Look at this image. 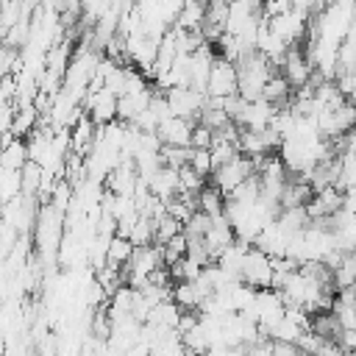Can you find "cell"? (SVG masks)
<instances>
[{
	"mask_svg": "<svg viewBox=\"0 0 356 356\" xmlns=\"http://www.w3.org/2000/svg\"><path fill=\"white\" fill-rule=\"evenodd\" d=\"M270 278H273V267L270 259L256 250L253 245L248 248L245 259H242V270H239V281L248 284L250 289H270Z\"/></svg>",
	"mask_w": 356,
	"mask_h": 356,
	"instance_id": "3957f363",
	"label": "cell"
},
{
	"mask_svg": "<svg viewBox=\"0 0 356 356\" xmlns=\"http://www.w3.org/2000/svg\"><path fill=\"white\" fill-rule=\"evenodd\" d=\"M19 72V50L0 42V78H14Z\"/></svg>",
	"mask_w": 356,
	"mask_h": 356,
	"instance_id": "e0dca14e",
	"label": "cell"
},
{
	"mask_svg": "<svg viewBox=\"0 0 356 356\" xmlns=\"http://www.w3.org/2000/svg\"><path fill=\"white\" fill-rule=\"evenodd\" d=\"M147 192L159 200H172L178 195V170H170V167H159L150 178H147Z\"/></svg>",
	"mask_w": 356,
	"mask_h": 356,
	"instance_id": "ba28073f",
	"label": "cell"
},
{
	"mask_svg": "<svg viewBox=\"0 0 356 356\" xmlns=\"http://www.w3.org/2000/svg\"><path fill=\"white\" fill-rule=\"evenodd\" d=\"M292 8V0H261V17L270 19V17H278L284 11Z\"/></svg>",
	"mask_w": 356,
	"mask_h": 356,
	"instance_id": "ffe728a7",
	"label": "cell"
},
{
	"mask_svg": "<svg viewBox=\"0 0 356 356\" xmlns=\"http://www.w3.org/2000/svg\"><path fill=\"white\" fill-rule=\"evenodd\" d=\"M203 14H206V0H184L172 28H178V31H200Z\"/></svg>",
	"mask_w": 356,
	"mask_h": 356,
	"instance_id": "9c48e42d",
	"label": "cell"
},
{
	"mask_svg": "<svg viewBox=\"0 0 356 356\" xmlns=\"http://www.w3.org/2000/svg\"><path fill=\"white\" fill-rule=\"evenodd\" d=\"M195 200H197V211H203V214H209V217L222 214V203H225V197H222L220 189H214L211 184H206V186L195 195Z\"/></svg>",
	"mask_w": 356,
	"mask_h": 356,
	"instance_id": "4fadbf2b",
	"label": "cell"
},
{
	"mask_svg": "<svg viewBox=\"0 0 356 356\" xmlns=\"http://www.w3.org/2000/svg\"><path fill=\"white\" fill-rule=\"evenodd\" d=\"M175 234H181V222H178L175 217L164 214V217H159V220L153 222V245H164V242H170Z\"/></svg>",
	"mask_w": 356,
	"mask_h": 356,
	"instance_id": "9a60e30c",
	"label": "cell"
},
{
	"mask_svg": "<svg viewBox=\"0 0 356 356\" xmlns=\"http://www.w3.org/2000/svg\"><path fill=\"white\" fill-rule=\"evenodd\" d=\"M267 22V31L270 33H275L284 44H298L303 36H306V22H309V14H303V11H298V8H289V11H284V14H278V17H270V19H264Z\"/></svg>",
	"mask_w": 356,
	"mask_h": 356,
	"instance_id": "6da1fadb",
	"label": "cell"
},
{
	"mask_svg": "<svg viewBox=\"0 0 356 356\" xmlns=\"http://www.w3.org/2000/svg\"><path fill=\"white\" fill-rule=\"evenodd\" d=\"M131 250H134V245L125 236H111L108 248H106V267L122 270L128 264V259H131Z\"/></svg>",
	"mask_w": 356,
	"mask_h": 356,
	"instance_id": "8fae6325",
	"label": "cell"
},
{
	"mask_svg": "<svg viewBox=\"0 0 356 356\" xmlns=\"http://www.w3.org/2000/svg\"><path fill=\"white\" fill-rule=\"evenodd\" d=\"M209 145H211V131L195 122V125H192V134H189V147H195V150H209Z\"/></svg>",
	"mask_w": 356,
	"mask_h": 356,
	"instance_id": "d6986e66",
	"label": "cell"
},
{
	"mask_svg": "<svg viewBox=\"0 0 356 356\" xmlns=\"http://www.w3.org/2000/svg\"><path fill=\"white\" fill-rule=\"evenodd\" d=\"M161 95H164L172 117H184V120H192V122L197 120V114L206 103V95L189 89V86H172V89H164Z\"/></svg>",
	"mask_w": 356,
	"mask_h": 356,
	"instance_id": "7a4b0ae2",
	"label": "cell"
},
{
	"mask_svg": "<svg viewBox=\"0 0 356 356\" xmlns=\"http://www.w3.org/2000/svg\"><path fill=\"white\" fill-rule=\"evenodd\" d=\"M153 97V89H142V92H128V95H120L117 97V120L120 122H134L150 103Z\"/></svg>",
	"mask_w": 356,
	"mask_h": 356,
	"instance_id": "52a82bcc",
	"label": "cell"
},
{
	"mask_svg": "<svg viewBox=\"0 0 356 356\" xmlns=\"http://www.w3.org/2000/svg\"><path fill=\"white\" fill-rule=\"evenodd\" d=\"M192 120L184 117H167L156 125V136L161 145H172V147H189V134H192Z\"/></svg>",
	"mask_w": 356,
	"mask_h": 356,
	"instance_id": "8992f818",
	"label": "cell"
},
{
	"mask_svg": "<svg viewBox=\"0 0 356 356\" xmlns=\"http://www.w3.org/2000/svg\"><path fill=\"white\" fill-rule=\"evenodd\" d=\"M236 156H239V150H236V145H234V142H225V139H217V136H211V145H209L211 170H217V167H222V164L234 161Z\"/></svg>",
	"mask_w": 356,
	"mask_h": 356,
	"instance_id": "5bb4252c",
	"label": "cell"
},
{
	"mask_svg": "<svg viewBox=\"0 0 356 356\" xmlns=\"http://www.w3.org/2000/svg\"><path fill=\"white\" fill-rule=\"evenodd\" d=\"M28 161V150L22 139H11L3 150H0V167L3 170H22Z\"/></svg>",
	"mask_w": 356,
	"mask_h": 356,
	"instance_id": "7c38bea8",
	"label": "cell"
},
{
	"mask_svg": "<svg viewBox=\"0 0 356 356\" xmlns=\"http://www.w3.org/2000/svg\"><path fill=\"white\" fill-rule=\"evenodd\" d=\"M186 167L192 170V172H197L200 178H206V175H211V159H209V150H189V161H186Z\"/></svg>",
	"mask_w": 356,
	"mask_h": 356,
	"instance_id": "ac0fdd59",
	"label": "cell"
},
{
	"mask_svg": "<svg viewBox=\"0 0 356 356\" xmlns=\"http://www.w3.org/2000/svg\"><path fill=\"white\" fill-rule=\"evenodd\" d=\"M250 175H256V172H253V161L245 159V156H236L234 161H228V164L211 170V186L220 189V195L225 197L234 186H239V184H242L245 178H250Z\"/></svg>",
	"mask_w": 356,
	"mask_h": 356,
	"instance_id": "277c9868",
	"label": "cell"
},
{
	"mask_svg": "<svg viewBox=\"0 0 356 356\" xmlns=\"http://www.w3.org/2000/svg\"><path fill=\"white\" fill-rule=\"evenodd\" d=\"M270 356H303L295 342H273L270 339Z\"/></svg>",
	"mask_w": 356,
	"mask_h": 356,
	"instance_id": "44dd1931",
	"label": "cell"
},
{
	"mask_svg": "<svg viewBox=\"0 0 356 356\" xmlns=\"http://www.w3.org/2000/svg\"><path fill=\"white\" fill-rule=\"evenodd\" d=\"M159 248H161V261H164V267H170L172 261L184 259V253H186V236H184V234H175L170 242H164V245H159Z\"/></svg>",
	"mask_w": 356,
	"mask_h": 356,
	"instance_id": "2e32d148",
	"label": "cell"
},
{
	"mask_svg": "<svg viewBox=\"0 0 356 356\" xmlns=\"http://www.w3.org/2000/svg\"><path fill=\"white\" fill-rule=\"evenodd\" d=\"M231 95H236V67L214 56V64L206 81V97H231Z\"/></svg>",
	"mask_w": 356,
	"mask_h": 356,
	"instance_id": "5b68a950",
	"label": "cell"
},
{
	"mask_svg": "<svg viewBox=\"0 0 356 356\" xmlns=\"http://www.w3.org/2000/svg\"><path fill=\"white\" fill-rule=\"evenodd\" d=\"M36 122H39V111H36L33 106L14 108V117H11V128H8V134H11L14 139H22V136H28V134L36 128Z\"/></svg>",
	"mask_w": 356,
	"mask_h": 356,
	"instance_id": "30bf717a",
	"label": "cell"
}]
</instances>
